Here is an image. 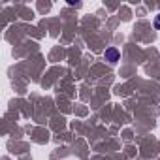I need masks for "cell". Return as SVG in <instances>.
<instances>
[{
	"mask_svg": "<svg viewBox=\"0 0 160 160\" xmlns=\"http://www.w3.org/2000/svg\"><path fill=\"white\" fill-rule=\"evenodd\" d=\"M104 57H106V60H109V62H117L119 57H121V53H119V49H115V47H108L106 53H104Z\"/></svg>",
	"mask_w": 160,
	"mask_h": 160,
	"instance_id": "6da1fadb",
	"label": "cell"
},
{
	"mask_svg": "<svg viewBox=\"0 0 160 160\" xmlns=\"http://www.w3.org/2000/svg\"><path fill=\"white\" fill-rule=\"evenodd\" d=\"M154 28H156V30H160V15H156V17H154Z\"/></svg>",
	"mask_w": 160,
	"mask_h": 160,
	"instance_id": "7a4b0ae2",
	"label": "cell"
}]
</instances>
